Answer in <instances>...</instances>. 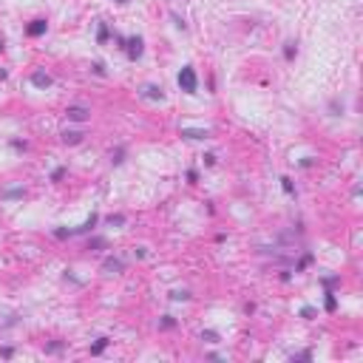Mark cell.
Masks as SVG:
<instances>
[{"label": "cell", "mask_w": 363, "mask_h": 363, "mask_svg": "<svg viewBox=\"0 0 363 363\" xmlns=\"http://www.w3.org/2000/svg\"><path fill=\"white\" fill-rule=\"evenodd\" d=\"M179 88L184 91V94H196V91H199V79H196V71H193L190 66H184L179 71Z\"/></svg>", "instance_id": "obj_1"}, {"label": "cell", "mask_w": 363, "mask_h": 363, "mask_svg": "<svg viewBox=\"0 0 363 363\" xmlns=\"http://www.w3.org/2000/svg\"><path fill=\"white\" fill-rule=\"evenodd\" d=\"M122 48H125V54H128V60H139V57H142V48H145V40H142V37H128L122 43Z\"/></svg>", "instance_id": "obj_2"}, {"label": "cell", "mask_w": 363, "mask_h": 363, "mask_svg": "<svg viewBox=\"0 0 363 363\" xmlns=\"http://www.w3.org/2000/svg\"><path fill=\"white\" fill-rule=\"evenodd\" d=\"M66 113H68V119H74V122H85L88 119V108H82V105H71Z\"/></svg>", "instance_id": "obj_3"}, {"label": "cell", "mask_w": 363, "mask_h": 363, "mask_svg": "<svg viewBox=\"0 0 363 363\" xmlns=\"http://www.w3.org/2000/svg\"><path fill=\"white\" fill-rule=\"evenodd\" d=\"M45 29H48L45 20H32V26L26 29V34H29V37H40V34H45Z\"/></svg>", "instance_id": "obj_4"}, {"label": "cell", "mask_w": 363, "mask_h": 363, "mask_svg": "<svg viewBox=\"0 0 363 363\" xmlns=\"http://www.w3.org/2000/svg\"><path fill=\"white\" fill-rule=\"evenodd\" d=\"M32 82L37 85V88H48V85H51V77H48L45 71H34V74H32Z\"/></svg>", "instance_id": "obj_5"}, {"label": "cell", "mask_w": 363, "mask_h": 363, "mask_svg": "<svg viewBox=\"0 0 363 363\" xmlns=\"http://www.w3.org/2000/svg\"><path fill=\"white\" fill-rule=\"evenodd\" d=\"M102 270H105V272H122V270H125V264H122L119 258H108L105 264H102Z\"/></svg>", "instance_id": "obj_6"}, {"label": "cell", "mask_w": 363, "mask_h": 363, "mask_svg": "<svg viewBox=\"0 0 363 363\" xmlns=\"http://www.w3.org/2000/svg\"><path fill=\"white\" fill-rule=\"evenodd\" d=\"M63 142L66 145H77V142H82V134L79 131H63Z\"/></svg>", "instance_id": "obj_7"}, {"label": "cell", "mask_w": 363, "mask_h": 363, "mask_svg": "<svg viewBox=\"0 0 363 363\" xmlns=\"http://www.w3.org/2000/svg\"><path fill=\"white\" fill-rule=\"evenodd\" d=\"M97 221H100V216H97V213H91V218H88V221H85V224H82V227H77L74 233H88V230H91V227H94V224H97Z\"/></svg>", "instance_id": "obj_8"}, {"label": "cell", "mask_w": 363, "mask_h": 363, "mask_svg": "<svg viewBox=\"0 0 363 363\" xmlns=\"http://www.w3.org/2000/svg\"><path fill=\"white\" fill-rule=\"evenodd\" d=\"M182 136H187V139H204L207 131H190V128H182Z\"/></svg>", "instance_id": "obj_9"}, {"label": "cell", "mask_w": 363, "mask_h": 363, "mask_svg": "<svg viewBox=\"0 0 363 363\" xmlns=\"http://www.w3.org/2000/svg\"><path fill=\"white\" fill-rule=\"evenodd\" d=\"M145 97H150V100H162L165 94H162V88H156V85H147V88H145Z\"/></svg>", "instance_id": "obj_10"}, {"label": "cell", "mask_w": 363, "mask_h": 363, "mask_svg": "<svg viewBox=\"0 0 363 363\" xmlns=\"http://www.w3.org/2000/svg\"><path fill=\"white\" fill-rule=\"evenodd\" d=\"M324 306H327V312H335V309H338V298H335L332 292H327V301H324Z\"/></svg>", "instance_id": "obj_11"}, {"label": "cell", "mask_w": 363, "mask_h": 363, "mask_svg": "<svg viewBox=\"0 0 363 363\" xmlns=\"http://www.w3.org/2000/svg\"><path fill=\"white\" fill-rule=\"evenodd\" d=\"M105 346H108V338H100L97 343H94V346H91V355H100V352L105 349Z\"/></svg>", "instance_id": "obj_12"}, {"label": "cell", "mask_w": 363, "mask_h": 363, "mask_svg": "<svg viewBox=\"0 0 363 363\" xmlns=\"http://www.w3.org/2000/svg\"><path fill=\"white\" fill-rule=\"evenodd\" d=\"M108 37H111V32H108V26H105V23H100V32H97V40H100V43H105Z\"/></svg>", "instance_id": "obj_13"}, {"label": "cell", "mask_w": 363, "mask_h": 363, "mask_svg": "<svg viewBox=\"0 0 363 363\" xmlns=\"http://www.w3.org/2000/svg\"><path fill=\"white\" fill-rule=\"evenodd\" d=\"M295 51H298V48H295V43H287V48H284V57H287V60H292Z\"/></svg>", "instance_id": "obj_14"}, {"label": "cell", "mask_w": 363, "mask_h": 363, "mask_svg": "<svg viewBox=\"0 0 363 363\" xmlns=\"http://www.w3.org/2000/svg\"><path fill=\"white\" fill-rule=\"evenodd\" d=\"M292 361H312V352H298L292 355Z\"/></svg>", "instance_id": "obj_15"}, {"label": "cell", "mask_w": 363, "mask_h": 363, "mask_svg": "<svg viewBox=\"0 0 363 363\" xmlns=\"http://www.w3.org/2000/svg\"><path fill=\"white\" fill-rule=\"evenodd\" d=\"M108 224H125V216H108Z\"/></svg>", "instance_id": "obj_16"}, {"label": "cell", "mask_w": 363, "mask_h": 363, "mask_svg": "<svg viewBox=\"0 0 363 363\" xmlns=\"http://www.w3.org/2000/svg\"><path fill=\"white\" fill-rule=\"evenodd\" d=\"M63 176H66V168H57L54 173H51V179H54V182H60Z\"/></svg>", "instance_id": "obj_17"}, {"label": "cell", "mask_w": 363, "mask_h": 363, "mask_svg": "<svg viewBox=\"0 0 363 363\" xmlns=\"http://www.w3.org/2000/svg\"><path fill=\"white\" fill-rule=\"evenodd\" d=\"M173 324H176V321H173L170 315H165V318H162V329H170Z\"/></svg>", "instance_id": "obj_18"}, {"label": "cell", "mask_w": 363, "mask_h": 363, "mask_svg": "<svg viewBox=\"0 0 363 363\" xmlns=\"http://www.w3.org/2000/svg\"><path fill=\"white\" fill-rule=\"evenodd\" d=\"M281 187H284V190H287V193H292V182H290V179H287V176H284V179H281Z\"/></svg>", "instance_id": "obj_19"}, {"label": "cell", "mask_w": 363, "mask_h": 363, "mask_svg": "<svg viewBox=\"0 0 363 363\" xmlns=\"http://www.w3.org/2000/svg\"><path fill=\"white\" fill-rule=\"evenodd\" d=\"M301 315H304V318H312V315H315V309H312V306H304V309H301Z\"/></svg>", "instance_id": "obj_20"}, {"label": "cell", "mask_w": 363, "mask_h": 363, "mask_svg": "<svg viewBox=\"0 0 363 363\" xmlns=\"http://www.w3.org/2000/svg\"><path fill=\"white\" fill-rule=\"evenodd\" d=\"M184 298H190L187 292H173V301H184Z\"/></svg>", "instance_id": "obj_21"}, {"label": "cell", "mask_w": 363, "mask_h": 363, "mask_svg": "<svg viewBox=\"0 0 363 363\" xmlns=\"http://www.w3.org/2000/svg\"><path fill=\"white\" fill-rule=\"evenodd\" d=\"M60 346H63V343H48V346H45V352H60Z\"/></svg>", "instance_id": "obj_22"}, {"label": "cell", "mask_w": 363, "mask_h": 363, "mask_svg": "<svg viewBox=\"0 0 363 363\" xmlns=\"http://www.w3.org/2000/svg\"><path fill=\"white\" fill-rule=\"evenodd\" d=\"M11 352H14L11 346H3V349H0V355H3V358H11Z\"/></svg>", "instance_id": "obj_23"}, {"label": "cell", "mask_w": 363, "mask_h": 363, "mask_svg": "<svg viewBox=\"0 0 363 363\" xmlns=\"http://www.w3.org/2000/svg\"><path fill=\"white\" fill-rule=\"evenodd\" d=\"M202 340H216V332H202Z\"/></svg>", "instance_id": "obj_24"}, {"label": "cell", "mask_w": 363, "mask_h": 363, "mask_svg": "<svg viewBox=\"0 0 363 363\" xmlns=\"http://www.w3.org/2000/svg\"><path fill=\"white\" fill-rule=\"evenodd\" d=\"M0 79H6V71H3V68H0Z\"/></svg>", "instance_id": "obj_25"}, {"label": "cell", "mask_w": 363, "mask_h": 363, "mask_svg": "<svg viewBox=\"0 0 363 363\" xmlns=\"http://www.w3.org/2000/svg\"><path fill=\"white\" fill-rule=\"evenodd\" d=\"M116 3H122V6H125V3H131V0H116Z\"/></svg>", "instance_id": "obj_26"}, {"label": "cell", "mask_w": 363, "mask_h": 363, "mask_svg": "<svg viewBox=\"0 0 363 363\" xmlns=\"http://www.w3.org/2000/svg\"><path fill=\"white\" fill-rule=\"evenodd\" d=\"M0 51H3V43H0Z\"/></svg>", "instance_id": "obj_27"}]
</instances>
